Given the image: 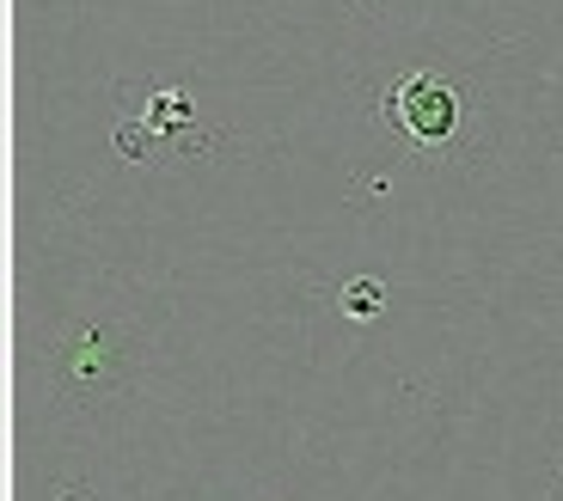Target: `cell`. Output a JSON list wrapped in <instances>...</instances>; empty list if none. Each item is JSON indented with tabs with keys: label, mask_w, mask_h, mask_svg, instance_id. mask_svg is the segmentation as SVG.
<instances>
[{
	"label": "cell",
	"mask_w": 563,
	"mask_h": 501,
	"mask_svg": "<svg viewBox=\"0 0 563 501\" xmlns=\"http://www.w3.org/2000/svg\"><path fill=\"white\" fill-rule=\"evenodd\" d=\"M472 116H478L472 86L441 68H405L374 92V123L422 166L472 159Z\"/></svg>",
	"instance_id": "1"
},
{
	"label": "cell",
	"mask_w": 563,
	"mask_h": 501,
	"mask_svg": "<svg viewBox=\"0 0 563 501\" xmlns=\"http://www.w3.org/2000/svg\"><path fill=\"white\" fill-rule=\"evenodd\" d=\"M135 374V336L117 319H80L49 343V379L68 404L104 410Z\"/></svg>",
	"instance_id": "2"
},
{
	"label": "cell",
	"mask_w": 563,
	"mask_h": 501,
	"mask_svg": "<svg viewBox=\"0 0 563 501\" xmlns=\"http://www.w3.org/2000/svg\"><path fill=\"white\" fill-rule=\"evenodd\" d=\"M141 123L154 129V141L159 147H172V135H184V129H190V92H154L147 98V111H141Z\"/></svg>",
	"instance_id": "3"
},
{
	"label": "cell",
	"mask_w": 563,
	"mask_h": 501,
	"mask_svg": "<svg viewBox=\"0 0 563 501\" xmlns=\"http://www.w3.org/2000/svg\"><path fill=\"white\" fill-rule=\"evenodd\" d=\"M338 307H343V319H355V324H374V319L386 312V281H380V276H355V281H343Z\"/></svg>",
	"instance_id": "4"
}]
</instances>
